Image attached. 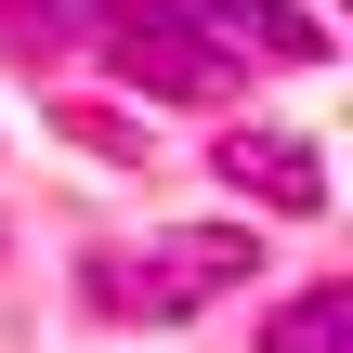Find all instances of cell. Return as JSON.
<instances>
[{
    "label": "cell",
    "mask_w": 353,
    "mask_h": 353,
    "mask_svg": "<svg viewBox=\"0 0 353 353\" xmlns=\"http://www.w3.org/2000/svg\"><path fill=\"white\" fill-rule=\"evenodd\" d=\"M249 275H262L249 223H196V236H144V249H92V262H79V288H92L105 314H144V327H183V314H210L223 288H249Z\"/></svg>",
    "instance_id": "obj_1"
},
{
    "label": "cell",
    "mask_w": 353,
    "mask_h": 353,
    "mask_svg": "<svg viewBox=\"0 0 353 353\" xmlns=\"http://www.w3.org/2000/svg\"><path fill=\"white\" fill-rule=\"evenodd\" d=\"M79 13H92L105 65H118L131 92H157V105H210V92H236V65H223L170 0H79Z\"/></svg>",
    "instance_id": "obj_2"
},
{
    "label": "cell",
    "mask_w": 353,
    "mask_h": 353,
    "mask_svg": "<svg viewBox=\"0 0 353 353\" xmlns=\"http://www.w3.org/2000/svg\"><path fill=\"white\" fill-rule=\"evenodd\" d=\"M170 13H183L223 65H236V52H275V65H314V52H327V26L288 13V0H170Z\"/></svg>",
    "instance_id": "obj_3"
},
{
    "label": "cell",
    "mask_w": 353,
    "mask_h": 353,
    "mask_svg": "<svg viewBox=\"0 0 353 353\" xmlns=\"http://www.w3.org/2000/svg\"><path fill=\"white\" fill-rule=\"evenodd\" d=\"M223 183H249V196H262V210H288V223H314V210H327L314 144H288V131H223Z\"/></svg>",
    "instance_id": "obj_4"
},
{
    "label": "cell",
    "mask_w": 353,
    "mask_h": 353,
    "mask_svg": "<svg viewBox=\"0 0 353 353\" xmlns=\"http://www.w3.org/2000/svg\"><path fill=\"white\" fill-rule=\"evenodd\" d=\"M262 353H353V288H301L262 314Z\"/></svg>",
    "instance_id": "obj_5"
}]
</instances>
